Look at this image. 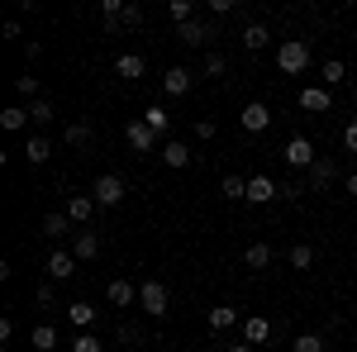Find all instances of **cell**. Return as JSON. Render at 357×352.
Segmentation results:
<instances>
[{
    "instance_id": "6da1fadb",
    "label": "cell",
    "mask_w": 357,
    "mask_h": 352,
    "mask_svg": "<svg viewBox=\"0 0 357 352\" xmlns=\"http://www.w3.org/2000/svg\"><path fill=\"white\" fill-rule=\"evenodd\" d=\"M276 67H281V77H305L310 72V43L305 38H286L276 48Z\"/></svg>"
},
{
    "instance_id": "7a4b0ae2",
    "label": "cell",
    "mask_w": 357,
    "mask_h": 352,
    "mask_svg": "<svg viewBox=\"0 0 357 352\" xmlns=\"http://www.w3.org/2000/svg\"><path fill=\"white\" fill-rule=\"evenodd\" d=\"M124 195H129V186H124V176H114V171L96 176V186H91V200H96L100 210H114V205H119Z\"/></svg>"
},
{
    "instance_id": "3957f363",
    "label": "cell",
    "mask_w": 357,
    "mask_h": 352,
    "mask_svg": "<svg viewBox=\"0 0 357 352\" xmlns=\"http://www.w3.org/2000/svg\"><path fill=\"white\" fill-rule=\"evenodd\" d=\"M138 305H143L148 319H162L167 309H172V296H167L162 281H143V286H138Z\"/></svg>"
},
{
    "instance_id": "277c9868",
    "label": "cell",
    "mask_w": 357,
    "mask_h": 352,
    "mask_svg": "<svg viewBox=\"0 0 357 352\" xmlns=\"http://www.w3.org/2000/svg\"><path fill=\"white\" fill-rule=\"evenodd\" d=\"M281 158H286V167H291V171H310V167L319 162V153H314V143H310V138H291V143H286V148H281Z\"/></svg>"
},
{
    "instance_id": "5b68a950",
    "label": "cell",
    "mask_w": 357,
    "mask_h": 352,
    "mask_svg": "<svg viewBox=\"0 0 357 352\" xmlns=\"http://www.w3.org/2000/svg\"><path fill=\"white\" fill-rule=\"evenodd\" d=\"M72 276H77V252L53 247L48 252V281H72Z\"/></svg>"
},
{
    "instance_id": "8992f818",
    "label": "cell",
    "mask_w": 357,
    "mask_h": 352,
    "mask_svg": "<svg viewBox=\"0 0 357 352\" xmlns=\"http://www.w3.org/2000/svg\"><path fill=\"white\" fill-rule=\"evenodd\" d=\"M176 38H181L186 48H205V43L215 38V24H205V20H191V24H176Z\"/></svg>"
},
{
    "instance_id": "52a82bcc",
    "label": "cell",
    "mask_w": 357,
    "mask_h": 352,
    "mask_svg": "<svg viewBox=\"0 0 357 352\" xmlns=\"http://www.w3.org/2000/svg\"><path fill=\"white\" fill-rule=\"evenodd\" d=\"M329 105H333L329 86H305L301 91V109L305 114H329Z\"/></svg>"
},
{
    "instance_id": "ba28073f",
    "label": "cell",
    "mask_w": 357,
    "mask_h": 352,
    "mask_svg": "<svg viewBox=\"0 0 357 352\" xmlns=\"http://www.w3.org/2000/svg\"><path fill=\"white\" fill-rule=\"evenodd\" d=\"M124 138H129V148H134V153H153V148H158V143H162V138L153 134V129H148V124H143V119H134V124H129V129H124Z\"/></svg>"
},
{
    "instance_id": "9c48e42d",
    "label": "cell",
    "mask_w": 357,
    "mask_h": 352,
    "mask_svg": "<svg viewBox=\"0 0 357 352\" xmlns=\"http://www.w3.org/2000/svg\"><path fill=\"white\" fill-rule=\"evenodd\" d=\"M238 124H243L248 134H262V129L272 124V109L262 105V100H252V105H243V114H238Z\"/></svg>"
},
{
    "instance_id": "30bf717a",
    "label": "cell",
    "mask_w": 357,
    "mask_h": 352,
    "mask_svg": "<svg viewBox=\"0 0 357 352\" xmlns=\"http://www.w3.org/2000/svg\"><path fill=\"white\" fill-rule=\"evenodd\" d=\"M276 195H281V186H276L272 176H262V171L248 176V200H252V205H267V200H276Z\"/></svg>"
},
{
    "instance_id": "8fae6325",
    "label": "cell",
    "mask_w": 357,
    "mask_h": 352,
    "mask_svg": "<svg viewBox=\"0 0 357 352\" xmlns=\"http://www.w3.org/2000/svg\"><path fill=\"white\" fill-rule=\"evenodd\" d=\"M72 252H77V262H96V257H100V234H96V229H82V234L72 238Z\"/></svg>"
},
{
    "instance_id": "7c38bea8",
    "label": "cell",
    "mask_w": 357,
    "mask_h": 352,
    "mask_svg": "<svg viewBox=\"0 0 357 352\" xmlns=\"http://www.w3.org/2000/svg\"><path fill=\"white\" fill-rule=\"evenodd\" d=\"M191 86H195V72H191V67H172V72L162 77V91H167V95H186Z\"/></svg>"
},
{
    "instance_id": "4fadbf2b",
    "label": "cell",
    "mask_w": 357,
    "mask_h": 352,
    "mask_svg": "<svg viewBox=\"0 0 357 352\" xmlns=\"http://www.w3.org/2000/svg\"><path fill=\"white\" fill-rule=\"evenodd\" d=\"M105 300H110V305H138V286L124 281V276H114L110 286H105Z\"/></svg>"
},
{
    "instance_id": "5bb4252c",
    "label": "cell",
    "mask_w": 357,
    "mask_h": 352,
    "mask_svg": "<svg viewBox=\"0 0 357 352\" xmlns=\"http://www.w3.org/2000/svg\"><path fill=\"white\" fill-rule=\"evenodd\" d=\"M114 72H119L124 82H138V77L148 72V62H143V53H119L114 57Z\"/></svg>"
},
{
    "instance_id": "9a60e30c",
    "label": "cell",
    "mask_w": 357,
    "mask_h": 352,
    "mask_svg": "<svg viewBox=\"0 0 357 352\" xmlns=\"http://www.w3.org/2000/svg\"><path fill=\"white\" fill-rule=\"evenodd\" d=\"M96 210H100V205H96L91 195H67V219H72V224H91Z\"/></svg>"
},
{
    "instance_id": "2e32d148",
    "label": "cell",
    "mask_w": 357,
    "mask_h": 352,
    "mask_svg": "<svg viewBox=\"0 0 357 352\" xmlns=\"http://www.w3.org/2000/svg\"><path fill=\"white\" fill-rule=\"evenodd\" d=\"M267 338H272V319H262V314L243 319V343L248 348H257V343H267Z\"/></svg>"
},
{
    "instance_id": "e0dca14e",
    "label": "cell",
    "mask_w": 357,
    "mask_h": 352,
    "mask_svg": "<svg viewBox=\"0 0 357 352\" xmlns=\"http://www.w3.org/2000/svg\"><path fill=\"white\" fill-rule=\"evenodd\" d=\"M333 176H338V167L329 162V158H319V162L310 167V171H305V181H310V190H324L333 181Z\"/></svg>"
},
{
    "instance_id": "ac0fdd59",
    "label": "cell",
    "mask_w": 357,
    "mask_h": 352,
    "mask_svg": "<svg viewBox=\"0 0 357 352\" xmlns=\"http://www.w3.org/2000/svg\"><path fill=\"white\" fill-rule=\"evenodd\" d=\"M205 324L215 328V333H229V328L238 324V309H234V305H215V309L205 314Z\"/></svg>"
},
{
    "instance_id": "d6986e66",
    "label": "cell",
    "mask_w": 357,
    "mask_h": 352,
    "mask_svg": "<svg viewBox=\"0 0 357 352\" xmlns=\"http://www.w3.org/2000/svg\"><path fill=\"white\" fill-rule=\"evenodd\" d=\"M67 224H72V219H67V215H48V219H43V224H38V234H43L48 243H62V238L72 234Z\"/></svg>"
},
{
    "instance_id": "ffe728a7",
    "label": "cell",
    "mask_w": 357,
    "mask_h": 352,
    "mask_svg": "<svg viewBox=\"0 0 357 352\" xmlns=\"http://www.w3.org/2000/svg\"><path fill=\"white\" fill-rule=\"evenodd\" d=\"M24 124H33L24 105H5V109H0V129H10V134H20Z\"/></svg>"
},
{
    "instance_id": "44dd1931",
    "label": "cell",
    "mask_w": 357,
    "mask_h": 352,
    "mask_svg": "<svg viewBox=\"0 0 357 352\" xmlns=\"http://www.w3.org/2000/svg\"><path fill=\"white\" fill-rule=\"evenodd\" d=\"M238 38H243V48H248V53H262L272 33H267V24H257V20H252V24H248L243 33H238Z\"/></svg>"
},
{
    "instance_id": "7402d4cb",
    "label": "cell",
    "mask_w": 357,
    "mask_h": 352,
    "mask_svg": "<svg viewBox=\"0 0 357 352\" xmlns=\"http://www.w3.org/2000/svg\"><path fill=\"white\" fill-rule=\"evenodd\" d=\"M143 124H148L158 138H167V129H172V114H167L162 105H148V109H143Z\"/></svg>"
},
{
    "instance_id": "603a6c76",
    "label": "cell",
    "mask_w": 357,
    "mask_h": 352,
    "mask_svg": "<svg viewBox=\"0 0 357 352\" xmlns=\"http://www.w3.org/2000/svg\"><path fill=\"white\" fill-rule=\"evenodd\" d=\"M67 319H72V324H77V328L86 333V328L96 324V305H86V300H77V305H67Z\"/></svg>"
},
{
    "instance_id": "cb8c5ba5",
    "label": "cell",
    "mask_w": 357,
    "mask_h": 352,
    "mask_svg": "<svg viewBox=\"0 0 357 352\" xmlns=\"http://www.w3.org/2000/svg\"><path fill=\"white\" fill-rule=\"evenodd\" d=\"M286 262H291L296 271H310V267H314V247H310V243H291Z\"/></svg>"
},
{
    "instance_id": "d4e9b609",
    "label": "cell",
    "mask_w": 357,
    "mask_h": 352,
    "mask_svg": "<svg viewBox=\"0 0 357 352\" xmlns=\"http://www.w3.org/2000/svg\"><path fill=\"white\" fill-rule=\"evenodd\" d=\"M162 162L167 167H191V148L186 143H162Z\"/></svg>"
},
{
    "instance_id": "484cf974",
    "label": "cell",
    "mask_w": 357,
    "mask_h": 352,
    "mask_svg": "<svg viewBox=\"0 0 357 352\" xmlns=\"http://www.w3.org/2000/svg\"><path fill=\"white\" fill-rule=\"evenodd\" d=\"M29 343H33L38 352H53V348H57V328H53V324H38L33 333H29Z\"/></svg>"
},
{
    "instance_id": "4316f807",
    "label": "cell",
    "mask_w": 357,
    "mask_h": 352,
    "mask_svg": "<svg viewBox=\"0 0 357 352\" xmlns=\"http://www.w3.org/2000/svg\"><path fill=\"white\" fill-rule=\"evenodd\" d=\"M243 262H248V267H252V271L272 267V247H267V243H252V247H248V252H243Z\"/></svg>"
},
{
    "instance_id": "83f0119b",
    "label": "cell",
    "mask_w": 357,
    "mask_h": 352,
    "mask_svg": "<svg viewBox=\"0 0 357 352\" xmlns=\"http://www.w3.org/2000/svg\"><path fill=\"white\" fill-rule=\"evenodd\" d=\"M220 195H224V200H248V181H243V176H224Z\"/></svg>"
},
{
    "instance_id": "f1b7e54d",
    "label": "cell",
    "mask_w": 357,
    "mask_h": 352,
    "mask_svg": "<svg viewBox=\"0 0 357 352\" xmlns=\"http://www.w3.org/2000/svg\"><path fill=\"white\" fill-rule=\"evenodd\" d=\"M167 15H172L176 24H191V20H195V5H191V0H167Z\"/></svg>"
},
{
    "instance_id": "f546056e",
    "label": "cell",
    "mask_w": 357,
    "mask_h": 352,
    "mask_svg": "<svg viewBox=\"0 0 357 352\" xmlns=\"http://www.w3.org/2000/svg\"><path fill=\"white\" fill-rule=\"evenodd\" d=\"M29 119H33V124H53V119H57L53 100H33V105H29Z\"/></svg>"
},
{
    "instance_id": "4dcf8cb0",
    "label": "cell",
    "mask_w": 357,
    "mask_h": 352,
    "mask_svg": "<svg viewBox=\"0 0 357 352\" xmlns=\"http://www.w3.org/2000/svg\"><path fill=\"white\" fill-rule=\"evenodd\" d=\"M319 77H324V86H338V82H343V77H348V67H343L338 57H329V62L319 67Z\"/></svg>"
},
{
    "instance_id": "1f68e13d",
    "label": "cell",
    "mask_w": 357,
    "mask_h": 352,
    "mask_svg": "<svg viewBox=\"0 0 357 352\" xmlns=\"http://www.w3.org/2000/svg\"><path fill=\"white\" fill-rule=\"evenodd\" d=\"M24 153H29V162H33V167H38V162H48V158H53V148H48V138H29V148H24Z\"/></svg>"
},
{
    "instance_id": "d6a6232c",
    "label": "cell",
    "mask_w": 357,
    "mask_h": 352,
    "mask_svg": "<svg viewBox=\"0 0 357 352\" xmlns=\"http://www.w3.org/2000/svg\"><path fill=\"white\" fill-rule=\"evenodd\" d=\"M15 91H20V100H29V105H33V100H43V95H38V77H20V82H15Z\"/></svg>"
},
{
    "instance_id": "836d02e7",
    "label": "cell",
    "mask_w": 357,
    "mask_h": 352,
    "mask_svg": "<svg viewBox=\"0 0 357 352\" xmlns=\"http://www.w3.org/2000/svg\"><path fill=\"white\" fill-rule=\"evenodd\" d=\"M62 138H67L72 148H86V143H91V124H67V129H62Z\"/></svg>"
},
{
    "instance_id": "e575fe53",
    "label": "cell",
    "mask_w": 357,
    "mask_h": 352,
    "mask_svg": "<svg viewBox=\"0 0 357 352\" xmlns=\"http://www.w3.org/2000/svg\"><path fill=\"white\" fill-rule=\"evenodd\" d=\"M72 352H105V343H100L96 333H77V338H72Z\"/></svg>"
},
{
    "instance_id": "d590c367",
    "label": "cell",
    "mask_w": 357,
    "mask_h": 352,
    "mask_svg": "<svg viewBox=\"0 0 357 352\" xmlns=\"http://www.w3.org/2000/svg\"><path fill=\"white\" fill-rule=\"evenodd\" d=\"M224 72H229V57H224V53H210V57H205V77H215V82H220Z\"/></svg>"
},
{
    "instance_id": "8d00e7d4",
    "label": "cell",
    "mask_w": 357,
    "mask_h": 352,
    "mask_svg": "<svg viewBox=\"0 0 357 352\" xmlns=\"http://www.w3.org/2000/svg\"><path fill=\"white\" fill-rule=\"evenodd\" d=\"M291 348H296V352H324V338H319V333H301Z\"/></svg>"
},
{
    "instance_id": "74e56055",
    "label": "cell",
    "mask_w": 357,
    "mask_h": 352,
    "mask_svg": "<svg viewBox=\"0 0 357 352\" xmlns=\"http://www.w3.org/2000/svg\"><path fill=\"white\" fill-rule=\"evenodd\" d=\"M143 24V10L138 5H124V20H119V29H138Z\"/></svg>"
},
{
    "instance_id": "f35d334b",
    "label": "cell",
    "mask_w": 357,
    "mask_h": 352,
    "mask_svg": "<svg viewBox=\"0 0 357 352\" xmlns=\"http://www.w3.org/2000/svg\"><path fill=\"white\" fill-rule=\"evenodd\" d=\"M33 300H38V305H43V309H53V281H43V286H38V291H33Z\"/></svg>"
},
{
    "instance_id": "ab89813d",
    "label": "cell",
    "mask_w": 357,
    "mask_h": 352,
    "mask_svg": "<svg viewBox=\"0 0 357 352\" xmlns=\"http://www.w3.org/2000/svg\"><path fill=\"white\" fill-rule=\"evenodd\" d=\"M210 15L224 20V15H234V0H210Z\"/></svg>"
},
{
    "instance_id": "60d3db41",
    "label": "cell",
    "mask_w": 357,
    "mask_h": 352,
    "mask_svg": "<svg viewBox=\"0 0 357 352\" xmlns=\"http://www.w3.org/2000/svg\"><path fill=\"white\" fill-rule=\"evenodd\" d=\"M343 148H348V153H357V119L343 129Z\"/></svg>"
},
{
    "instance_id": "b9f144b4",
    "label": "cell",
    "mask_w": 357,
    "mask_h": 352,
    "mask_svg": "<svg viewBox=\"0 0 357 352\" xmlns=\"http://www.w3.org/2000/svg\"><path fill=\"white\" fill-rule=\"evenodd\" d=\"M195 138H200V143H210V138H215V124H210V119H200V124H195Z\"/></svg>"
},
{
    "instance_id": "7bdbcfd3",
    "label": "cell",
    "mask_w": 357,
    "mask_h": 352,
    "mask_svg": "<svg viewBox=\"0 0 357 352\" xmlns=\"http://www.w3.org/2000/svg\"><path fill=\"white\" fill-rule=\"evenodd\" d=\"M10 338H15V319L5 314V319H0V343H10Z\"/></svg>"
},
{
    "instance_id": "ee69618b",
    "label": "cell",
    "mask_w": 357,
    "mask_h": 352,
    "mask_svg": "<svg viewBox=\"0 0 357 352\" xmlns=\"http://www.w3.org/2000/svg\"><path fill=\"white\" fill-rule=\"evenodd\" d=\"M343 186H348V195H353V200H357V171H353V176H348V181H343Z\"/></svg>"
},
{
    "instance_id": "f6af8a7d",
    "label": "cell",
    "mask_w": 357,
    "mask_h": 352,
    "mask_svg": "<svg viewBox=\"0 0 357 352\" xmlns=\"http://www.w3.org/2000/svg\"><path fill=\"white\" fill-rule=\"evenodd\" d=\"M229 352H257V348H248V343H234V348H229Z\"/></svg>"
}]
</instances>
